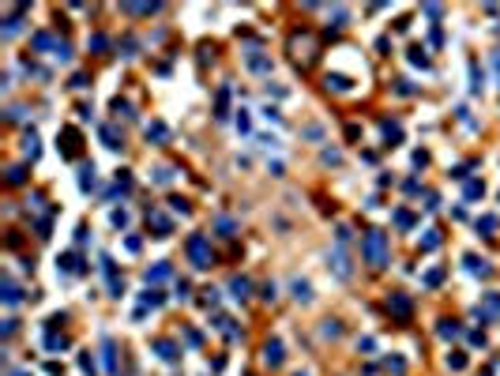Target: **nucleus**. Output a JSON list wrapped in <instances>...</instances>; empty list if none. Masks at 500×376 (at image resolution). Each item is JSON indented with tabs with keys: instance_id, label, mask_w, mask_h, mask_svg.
<instances>
[{
	"instance_id": "nucleus-1",
	"label": "nucleus",
	"mask_w": 500,
	"mask_h": 376,
	"mask_svg": "<svg viewBox=\"0 0 500 376\" xmlns=\"http://www.w3.org/2000/svg\"><path fill=\"white\" fill-rule=\"evenodd\" d=\"M361 248H365V260H369L373 267H388V233L369 230L365 241H361Z\"/></svg>"
},
{
	"instance_id": "nucleus-2",
	"label": "nucleus",
	"mask_w": 500,
	"mask_h": 376,
	"mask_svg": "<svg viewBox=\"0 0 500 376\" xmlns=\"http://www.w3.org/2000/svg\"><path fill=\"white\" fill-rule=\"evenodd\" d=\"M188 260H192V267H196V271H207V267L214 264L211 241H207L203 233H192V237H188Z\"/></svg>"
},
{
	"instance_id": "nucleus-3",
	"label": "nucleus",
	"mask_w": 500,
	"mask_h": 376,
	"mask_svg": "<svg viewBox=\"0 0 500 376\" xmlns=\"http://www.w3.org/2000/svg\"><path fill=\"white\" fill-rule=\"evenodd\" d=\"M147 222L154 226V237H170V233H173V222L162 211H147Z\"/></svg>"
},
{
	"instance_id": "nucleus-4",
	"label": "nucleus",
	"mask_w": 500,
	"mask_h": 376,
	"mask_svg": "<svg viewBox=\"0 0 500 376\" xmlns=\"http://www.w3.org/2000/svg\"><path fill=\"white\" fill-rule=\"evenodd\" d=\"M388 308H391V312H395L399 320H406V316H410V297H406V293H391Z\"/></svg>"
},
{
	"instance_id": "nucleus-5",
	"label": "nucleus",
	"mask_w": 500,
	"mask_h": 376,
	"mask_svg": "<svg viewBox=\"0 0 500 376\" xmlns=\"http://www.w3.org/2000/svg\"><path fill=\"white\" fill-rule=\"evenodd\" d=\"M331 267H335V275H339V279H350V256L342 252V248H335V252H331Z\"/></svg>"
},
{
	"instance_id": "nucleus-6",
	"label": "nucleus",
	"mask_w": 500,
	"mask_h": 376,
	"mask_svg": "<svg viewBox=\"0 0 500 376\" xmlns=\"http://www.w3.org/2000/svg\"><path fill=\"white\" fill-rule=\"evenodd\" d=\"M263 361H267V365H282V342L279 339H271L263 346Z\"/></svg>"
},
{
	"instance_id": "nucleus-7",
	"label": "nucleus",
	"mask_w": 500,
	"mask_h": 376,
	"mask_svg": "<svg viewBox=\"0 0 500 376\" xmlns=\"http://www.w3.org/2000/svg\"><path fill=\"white\" fill-rule=\"evenodd\" d=\"M478 316H482V320L500 316V293H485V308H478Z\"/></svg>"
},
{
	"instance_id": "nucleus-8",
	"label": "nucleus",
	"mask_w": 500,
	"mask_h": 376,
	"mask_svg": "<svg viewBox=\"0 0 500 376\" xmlns=\"http://www.w3.org/2000/svg\"><path fill=\"white\" fill-rule=\"evenodd\" d=\"M102 143H105V147H113V151H117V147H124V139H120V132L113 128V124H102Z\"/></svg>"
},
{
	"instance_id": "nucleus-9",
	"label": "nucleus",
	"mask_w": 500,
	"mask_h": 376,
	"mask_svg": "<svg viewBox=\"0 0 500 376\" xmlns=\"http://www.w3.org/2000/svg\"><path fill=\"white\" fill-rule=\"evenodd\" d=\"M229 290H233V297H237V301H245V297H248V290H252V282L237 275V279H229Z\"/></svg>"
},
{
	"instance_id": "nucleus-10",
	"label": "nucleus",
	"mask_w": 500,
	"mask_h": 376,
	"mask_svg": "<svg viewBox=\"0 0 500 376\" xmlns=\"http://www.w3.org/2000/svg\"><path fill=\"white\" fill-rule=\"evenodd\" d=\"M248 68H252V72H271V60H267V57H260V53H248Z\"/></svg>"
},
{
	"instance_id": "nucleus-11",
	"label": "nucleus",
	"mask_w": 500,
	"mask_h": 376,
	"mask_svg": "<svg viewBox=\"0 0 500 376\" xmlns=\"http://www.w3.org/2000/svg\"><path fill=\"white\" fill-rule=\"evenodd\" d=\"M147 139H170V128H166V124H162V120H154V124H147Z\"/></svg>"
},
{
	"instance_id": "nucleus-12",
	"label": "nucleus",
	"mask_w": 500,
	"mask_h": 376,
	"mask_svg": "<svg viewBox=\"0 0 500 376\" xmlns=\"http://www.w3.org/2000/svg\"><path fill=\"white\" fill-rule=\"evenodd\" d=\"M294 297L297 301H312V286L305 279H294Z\"/></svg>"
},
{
	"instance_id": "nucleus-13",
	"label": "nucleus",
	"mask_w": 500,
	"mask_h": 376,
	"mask_svg": "<svg viewBox=\"0 0 500 376\" xmlns=\"http://www.w3.org/2000/svg\"><path fill=\"white\" fill-rule=\"evenodd\" d=\"M30 45H34V49H53V53H57L60 42H53V34H34V38H30Z\"/></svg>"
},
{
	"instance_id": "nucleus-14",
	"label": "nucleus",
	"mask_w": 500,
	"mask_h": 376,
	"mask_svg": "<svg viewBox=\"0 0 500 376\" xmlns=\"http://www.w3.org/2000/svg\"><path fill=\"white\" fill-rule=\"evenodd\" d=\"M214 327H218L222 335H229V339H237V327H233V320H229V316H214Z\"/></svg>"
},
{
	"instance_id": "nucleus-15",
	"label": "nucleus",
	"mask_w": 500,
	"mask_h": 376,
	"mask_svg": "<svg viewBox=\"0 0 500 376\" xmlns=\"http://www.w3.org/2000/svg\"><path fill=\"white\" fill-rule=\"evenodd\" d=\"M162 279H170V264H154L147 271V282H162Z\"/></svg>"
},
{
	"instance_id": "nucleus-16",
	"label": "nucleus",
	"mask_w": 500,
	"mask_h": 376,
	"mask_svg": "<svg viewBox=\"0 0 500 376\" xmlns=\"http://www.w3.org/2000/svg\"><path fill=\"white\" fill-rule=\"evenodd\" d=\"M76 151H79V136H76V128H68V132H64V154L72 158Z\"/></svg>"
},
{
	"instance_id": "nucleus-17",
	"label": "nucleus",
	"mask_w": 500,
	"mask_h": 376,
	"mask_svg": "<svg viewBox=\"0 0 500 376\" xmlns=\"http://www.w3.org/2000/svg\"><path fill=\"white\" fill-rule=\"evenodd\" d=\"M128 15H151V11H158V4H124Z\"/></svg>"
},
{
	"instance_id": "nucleus-18",
	"label": "nucleus",
	"mask_w": 500,
	"mask_h": 376,
	"mask_svg": "<svg viewBox=\"0 0 500 376\" xmlns=\"http://www.w3.org/2000/svg\"><path fill=\"white\" fill-rule=\"evenodd\" d=\"M23 151H26V158H30V162L38 158V151H42V147H38V136H34V132H30V136L23 139Z\"/></svg>"
},
{
	"instance_id": "nucleus-19",
	"label": "nucleus",
	"mask_w": 500,
	"mask_h": 376,
	"mask_svg": "<svg viewBox=\"0 0 500 376\" xmlns=\"http://www.w3.org/2000/svg\"><path fill=\"white\" fill-rule=\"evenodd\" d=\"M214 226H218V233H222V237H233V233H237V222H233V218H226V214H222V218H218Z\"/></svg>"
},
{
	"instance_id": "nucleus-20",
	"label": "nucleus",
	"mask_w": 500,
	"mask_h": 376,
	"mask_svg": "<svg viewBox=\"0 0 500 376\" xmlns=\"http://www.w3.org/2000/svg\"><path fill=\"white\" fill-rule=\"evenodd\" d=\"M436 245H440V230H425V237H421V248H425V252H432Z\"/></svg>"
},
{
	"instance_id": "nucleus-21",
	"label": "nucleus",
	"mask_w": 500,
	"mask_h": 376,
	"mask_svg": "<svg viewBox=\"0 0 500 376\" xmlns=\"http://www.w3.org/2000/svg\"><path fill=\"white\" fill-rule=\"evenodd\" d=\"M380 132H384L388 139H402V128H399L395 120H384V124H380Z\"/></svg>"
},
{
	"instance_id": "nucleus-22",
	"label": "nucleus",
	"mask_w": 500,
	"mask_h": 376,
	"mask_svg": "<svg viewBox=\"0 0 500 376\" xmlns=\"http://www.w3.org/2000/svg\"><path fill=\"white\" fill-rule=\"evenodd\" d=\"M466 267H470L474 275H489V264H485V260H478V256H466Z\"/></svg>"
},
{
	"instance_id": "nucleus-23",
	"label": "nucleus",
	"mask_w": 500,
	"mask_h": 376,
	"mask_svg": "<svg viewBox=\"0 0 500 376\" xmlns=\"http://www.w3.org/2000/svg\"><path fill=\"white\" fill-rule=\"evenodd\" d=\"M154 350H158V358H166V361H173V358H177V346H173V342H158Z\"/></svg>"
},
{
	"instance_id": "nucleus-24",
	"label": "nucleus",
	"mask_w": 500,
	"mask_h": 376,
	"mask_svg": "<svg viewBox=\"0 0 500 376\" xmlns=\"http://www.w3.org/2000/svg\"><path fill=\"white\" fill-rule=\"evenodd\" d=\"M4 301H8V305H19V286L15 282H4Z\"/></svg>"
},
{
	"instance_id": "nucleus-25",
	"label": "nucleus",
	"mask_w": 500,
	"mask_h": 376,
	"mask_svg": "<svg viewBox=\"0 0 500 376\" xmlns=\"http://www.w3.org/2000/svg\"><path fill=\"white\" fill-rule=\"evenodd\" d=\"M327 87L331 91H350V79L346 76H327Z\"/></svg>"
},
{
	"instance_id": "nucleus-26",
	"label": "nucleus",
	"mask_w": 500,
	"mask_h": 376,
	"mask_svg": "<svg viewBox=\"0 0 500 376\" xmlns=\"http://www.w3.org/2000/svg\"><path fill=\"white\" fill-rule=\"evenodd\" d=\"M79 185H83V188H94V166H83V170H79Z\"/></svg>"
},
{
	"instance_id": "nucleus-27",
	"label": "nucleus",
	"mask_w": 500,
	"mask_h": 376,
	"mask_svg": "<svg viewBox=\"0 0 500 376\" xmlns=\"http://www.w3.org/2000/svg\"><path fill=\"white\" fill-rule=\"evenodd\" d=\"M395 226L410 230V226H414V214H410V211H395Z\"/></svg>"
},
{
	"instance_id": "nucleus-28",
	"label": "nucleus",
	"mask_w": 500,
	"mask_h": 376,
	"mask_svg": "<svg viewBox=\"0 0 500 376\" xmlns=\"http://www.w3.org/2000/svg\"><path fill=\"white\" fill-rule=\"evenodd\" d=\"M102 358H105V369H109V373H117V361H113V342H105V346H102Z\"/></svg>"
},
{
	"instance_id": "nucleus-29",
	"label": "nucleus",
	"mask_w": 500,
	"mask_h": 376,
	"mask_svg": "<svg viewBox=\"0 0 500 376\" xmlns=\"http://www.w3.org/2000/svg\"><path fill=\"white\" fill-rule=\"evenodd\" d=\"M440 282H444V271H440V267H432V271L425 275V286H440Z\"/></svg>"
},
{
	"instance_id": "nucleus-30",
	"label": "nucleus",
	"mask_w": 500,
	"mask_h": 376,
	"mask_svg": "<svg viewBox=\"0 0 500 376\" xmlns=\"http://www.w3.org/2000/svg\"><path fill=\"white\" fill-rule=\"evenodd\" d=\"M23 177H26L23 166H11V170H8V181H11V185H23Z\"/></svg>"
},
{
	"instance_id": "nucleus-31",
	"label": "nucleus",
	"mask_w": 500,
	"mask_h": 376,
	"mask_svg": "<svg viewBox=\"0 0 500 376\" xmlns=\"http://www.w3.org/2000/svg\"><path fill=\"white\" fill-rule=\"evenodd\" d=\"M436 331H440V339H455V335H459V327H455V324H448V320H444V324L436 327Z\"/></svg>"
},
{
	"instance_id": "nucleus-32",
	"label": "nucleus",
	"mask_w": 500,
	"mask_h": 376,
	"mask_svg": "<svg viewBox=\"0 0 500 376\" xmlns=\"http://www.w3.org/2000/svg\"><path fill=\"white\" fill-rule=\"evenodd\" d=\"M45 346H49V350H64L68 342H64V335H49V339H45Z\"/></svg>"
},
{
	"instance_id": "nucleus-33",
	"label": "nucleus",
	"mask_w": 500,
	"mask_h": 376,
	"mask_svg": "<svg viewBox=\"0 0 500 376\" xmlns=\"http://www.w3.org/2000/svg\"><path fill=\"white\" fill-rule=\"evenodd\" d=\"M478 230L493 233V230H497V218H493V214H485V218H478Z\"/></svg>"
},
{
	"instance_id": "nucleus-34",
	"label": "nucleus",
	"mask_w": 500,
	"mask_h": 376,
	"mask_svg": "<svg viewBox=\"0 0 500 376\" xmlns=\"http://www.w3.org/2000/svg\"><path fill=\"white\" fill-rule=\"evenodd\" d=\"M154 181H158V185H170V181H173V170H166V166H162V170H154Z\"/></svg>"
},
{
	"instance_id": "nucleus-35",
	"label": "nucleus",
	"mask_w": 500,
	"mask_h": 376,
	"mask_svg": "<svg viewBox=\"0 0 500 376\" xmlns=\"http://www.w3.org/2000/svg\"><path fill=\"white\" fill-rule=\"evenodd\" d=\"M410 64H421V68H425V64H429V57H425V49H410Z\"/></svg>"
},
{
	"instance_id": "nucleus-36",
	"label": "nucleus",
	"mask_w": 500,
	"mask_h": 376,
	"mask_svg": "<svg viewBox=\"0 0 500 376\" xmlns=\"http://www.w3.org/2000/svg\"><path fill=\"white\" fill-rule=\"evenodd\" d=\"M482 192H485V188L478 185V181H470V185H466V199H478V196H482Z\"/></svg>"
},
{
	"instance_id": "nucleus-37",
	"label": "nucleus",
	"mask_w": 500,
	"mask_h": 376,
	"mask_svg": "<svg viewBox=\"0 0 500 376\" xmlns=\"http://www.w3.org/2000/svg\"><path fill=\"white\" fill-rule=\"evenodd\" d=\"M331 19H335L331 26H346V8H335V11H331Z\"/></svg>"
},
{
	"instance_id": "nucleus-38",
	"label": "nucleus",
	"mask_w": 500,
	"mask_h": 376,
	"mask_svg": "<svg viewBox=\"0 0 500 376\" xmlns=\"http://www.w3.org/2000/svg\"><path fill=\"white\" fill-rule=\"evenodd\" d=\"M237 128H241V132L252 128V120H248V113H245V109H237Z\"/></svg>"
},
{
	"instance_id": "nucleus-39",
	"label": "nucleus",
	"mask_w": 500,
	"mask_h": 376,
	"mask_svg": "<svg viewBox=\"0 0 500 376\" xmlns=\"http://www.w3.org/2000/svg\"><path fill=\"white\" fill-rule=\"evenodd\" d=\"M143 305H162V293L158 290H147L143 293Z\"/></svg>"
},
{
	"instance_id": "nucleus-40",
	"label": "nucleus",
	"mask_w": 500,
	"mask_h": 376,
	"mask_svg": "<svg viewBox=\"0 0 500 376\" xmlns=\"http://www.w3.org/2000/svg\"><path fill=\"white\" fill-rule=\"evenodd\" d=\"M339 158H342L339 151H323V162H331V166H339Z\"/></svg>"
},
{
	"instance_id": "nucleus-41",
	"label": "nucleus",
	"mask_w": 500,
	"mask_h": 376,
	"mask_svg": "<svg viewBox=\"0 0 500 376\" xmlns=\"http://www.w3.org/2000/svg\"><path fill=\"white\" fill-rule=\"evenodd\" d=\"M105 45H109V42H105L102 34H94V38H91V49H105Z\"/></svg>"
},
{
	"instance_id": "nucleus-42",
	"label": "nucleus",
	"mask_w": 500,
	"mask_h": 376,
	"mask_svg": "<svg viewBox=\"0 0 500 376\" xmlns=\"http://www.w3.org/2000/svg\"><path fill=\"white\" fill-rule=\"evenodd\" d=\"M113 226H128V214L124 211H113Z\"/></svg>"
},
{
	"instance_id": "nucleus-43",
	"label": "nucleus",
	"mask_w": 500,
	"mask_h": 376,
	"mask_svg": "<svg viewBox=\"0 0 500 376\" xmlns=\"http://www.w3.org/2000/svg\"><path fill=\"white\" fill-rule=\"evenodd\" d=\"M448 365H451V369H463L466 358H463V354H455V358H448Z\"/></svg>"
},
{
	"instance_id": "nucleus-44",
	"label": "nucleus",
	"mask_w": 500,
	"mask_h": 376,
	"mask_svg": "<svg viewBox=\"0 0 500 376\" xmlns=\"http://www.w3.org/2000/svg\"><path fill=\"white\" fill-rule=\"evenodd\" d=\"M297 376H305V373H297Z\"/></svg>"
}]
</instances>
